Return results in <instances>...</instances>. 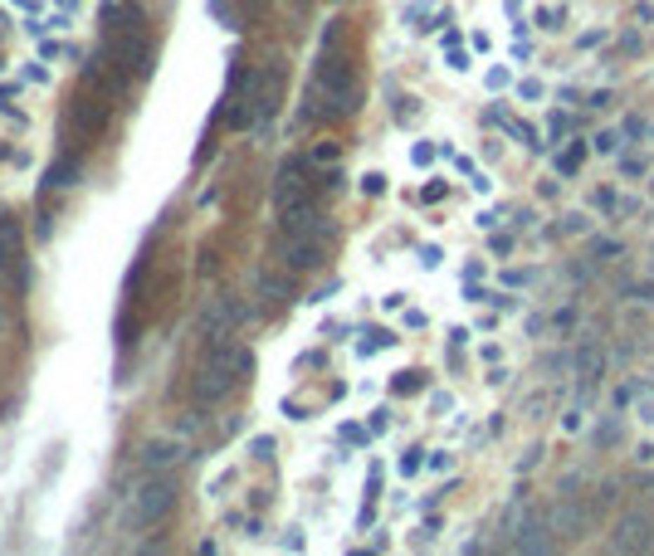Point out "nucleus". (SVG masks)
Here are the masks:
<instances>
[{"instance_id":"nucleus-5","label":"nucleus","mask_w":654,"mask_h":556,"mask_svg":"<svg viewBox=\"0 0 654 556\" xmlns=\"http://www.w3.org/2000/svg\"><path fill=\"white\" fill-rule=\"evenodd\" d=\"M318 181L308 176V166L298 161V156H288L283 166H279V176H274V205L279 210H288V205H308V201H318Z\"/></svg>"},{"instance_id":"nucleus-12","label":"nucleus","mask_w":654,"mask_h":556,"mask_svg":"<svg viewBox=\"0 0 654 556\" xmlns=\"http://www.w3.org/2000/svg\"><path fill=\"white\" fill-rule=\"evenodd\" d=\"M610 547H615V552H645V547H650V517H645V513H630V517L615 527Z\"/></svg>"},{"instance_id":"nucleus-32","label":"nucleus","mask_w":654,"mask_h":556,"mask_svg":"<svg viewBox=\"0 0 654 556\" xmlns=\"http://www.w3.org/2000/svg\"><path fill=\"white\" fill-rule=\"evenodd\" d=\"M420 463H425V459H420V449H411V454H406V459H401V473H415V468H420Z\"/></svg>"},{"instance_id":"nucleus-28","label":"nucleus","mask_w":654,"mask_h":556,"mask_svg":"<svg viewBox=\"0 0 654 556\" xmlns=\"http://www.w3.org/2000/svg\"><path fill=\"white\" fill-rule=\"evenodd\" d=\"M596 440H601V445H620V425H615V420H610V425H601V435H596Z\"/></svg>"},{"instance_id":"nucleus-25","label":"nucleus","mask_w":654,"mask_h":556,"mask_svg":"<svg viewBox=\"0 0 654 556\" xmlns=\"http://www.w3.org/2000/svg\"><path fill=\"white\" fill-rule=\"evenodd\" d=\"M591 201H596V210H615V205H620V201H615V191H606V186H601Z\"/></svg>"},{"instance_id":"nucleus-17","label":"nucleus","mask_w":654,"mask_h":556,"mask_svg":"<svg viewBox=\"0 0 654 556\" xmlns=\"http://www.w3.org/2000/svg\"><path fill=\"white\" fill-rule=\"evenodd\" d=\"M581 161H586V147H581V142H571V147H561V151H556V171H561V176H576V171H581Z\"/></svg>"},{"instance_id":"nucleus-18","label":"nucleus","mask_w":654,"mask_h":556,"mask_svg":"<svg viewBox=\"0 0 654 556\" xmlns=\"http://www.w3.org/2000/svg\"><path fill=\"white\" fill-rule=\"evenodd\" d=\"M74 176H79V156H64V161L49 171V186H54V191H69V186H74Z\"/></svg>"},{"instance_id":"nucleus-4","label":"nucleus","mask_w":654,"mask_h":556,"mask_svg":"<svg viewBox=\"0 0 654 556\" xmlns=\"http://www.w3.org/2000/svg\"><path fill=\"white\" fill-rule=\"evenodd\" d=\"M503 532H508V552H547L552 547V527L533 503H513V513L503 517Z\"/></svg>"},{"instance_id":"nucleus-2","label":"nucleus","mask_w":654,"mask_h":556,"mask_svg":"<svg viewBox=\"0 0 654 556\" xmlns=\"http://www.w3.org/2000/svg\"><path fill=\"white\" fill-rule=\"evenodd\" d=\"M313 98L323 117H352L361 103V79H356V64L347 54H327L318 64V79H313Z\"/></svg>"},{"instance_id":"nucleus-14","label":"nucleus","mask_w":654,"mask_h":556,"mask_svg":"<svg viewBox=\"0 0 654 556\" xmlns=\"http://www.w3.org/2000/svg\"><path fill=\"white\" fill-rule=\"evenodd\" d=\"M181 459H186V445H181V440H171V445H166V440H156V445H147V454H142V463H147L152 473H161V468H176Z\"/></svg>"},{"instance_id":"nucleus-13","label":"nucleus","mask_w":654,"mask_h":556,"mask_svg":"<svg viewBox=\"0 0 654 556\" xmlns=\"http://www.w3.org/2000/svg\"><path fill=\"white\" fill-rule=\"evenodd\" d=\"M279 98H283V64H264L259 69V122L279 112Z\"/></svg>"},{"instance_id":"nucleus-30","label":"nucleus","mask_w":654,"mask_h":556,"mask_svg":"<svg viewBox=\"0 0 654 556\" xmlns=\"http://www.w3.org/2000/svg\"><path fill=\"white\" fill-rule=\"evenodd\" d=\"M538 25H542V29H561V15H556V10H538Z\"/></svg>"},{"instance_id":"nucleus-10","label":"nucleus","mask_w":654,"mask_h":556,"mask_svg":"<svg viewBox=\"0 0 654 556\" xmlns=\"http://www.w3.org/2000/svg\"><path fill=\"white\" fill-rule=\"evenodd\" d=\"M15 264H20V220L0 215V293L15 288Z\"/></svg>"},{"instance_id":"nucleus-3","label":"nucleus","mask_w":654,"mask_h":556,"mask_svg":"<svg viewBox=\"0 0 654 556\" xmlns=\"http://www.w3.org/2000/svg\"><path fill=\"white\" fill-rule=\"evenodd\" d=\"M176 508V478L171 473H152L137 493H132V527L137 532H152L156 522H166Z\"/></svg>"},{"instance_id":"nucleus-34","label":"nucleus","mask_w":654,"mask_h":556,"mask_svg":"<svg viewBox=\"0 0 654 556\" xmlns=\"http://www.w3.org/2000/svg\"><path fill=\"white\" fill-rule=\"evenodd\" d=\"M620 171H625V176H640V171H645V161H640V156H625V161H620Z\"/></svg>"},{"instance_id":"nucleus-33","label":"nucleus","mask_w":654,"mask_h":556,"mask_svg":"<svg viewBox=\"0 0 654 556\" xmlns=\"http://www.w3.org/2000/svg\"><path fill=\"white\" fill-rule=\"evenodd\" d=\"M547 132H552V137H561V132H566V112H552V122H547Z\"/></svg>"},{"instance_id":"nucleus-35","label":"nucleus","mask_w":654,"mask_h":556,"mask_svg":"<svg viewBox=\"0 0 654 556\" xmlns=\"http://www.w3.org/2000/svg\"><path fill=\"white\" fill-rule=\"evenodd\" d=\"M488 88H508V69H493L488 74Z\"/></svg>"},{"instance_id":"nucleus-26","label":"nucleus","mask_w":654,"mask_h":556,"mask_svg":"<svg viewBox=\"0 0 654 556\" xmlns=\"http://www.w3.org/2000/svg\"><path fill=\"white\" fill-rule=\"evenodd\" d=\"M591 254H596V259H606V254L615 259V254H620V244H615V239H596V244H591Z\"/></svg>"},{"instance_id":"nucleus-6","label":"nucleus","mask_w":654,"mask_h":556,"mask_svg":"<svg viewBox=\"0 0 654 556\" xmlns=\"http://www.w3.org/2000/svg\"><path fill=\"white\" fill-rule=\"evenodd\" d=\"M327 244H332V239H318V234H283V239H279V264H283L288 273H308V269L323 264Z\"/></svg>"},{"instance_id":"nucleus-20","label":"nucleus","mask_w":654,"mask_h":556,"mask_svg":"<svg viewBox=\"0 0 654 556\" xmlns=\"http://www.w3.org/2000/svg\"><path fill=\"white\" fill-rule=\"evenodd\" d=\"M337 161H342V147L337 142H318L313 147V166H337Z\"/></svg>"},{"instance_id":"nucleus-31","label":"nucleus","mask_w":654,"mask_h":556,"mask_svg":"<svg viewBox=\"0 0 654 556\" xmlns=\"http://www.w3.org/2000/svg\"><path fill=\"white\" fill-rule=\"evenodd\" d=\"M249 449H254V459H269V454H274V440H269V435H259Z\"/></svg>"},{"instance_id":"nucleus-22","label":"nucleus","mask_w":654,"mask_h":556,"mask_svg":"<svg viewBox=\"0 0 654 556\" xmlns=\"http://www.w3.org/2000/svg\"><path fill=\"white\" fill-rule=\"evenodd\" d=\"M361 191H366V196H381V191H386V176H381V171L361 176Z\"/></svg>"},{"instance_id":"nucleus-24","label":"nucleus","mask_w":654,"mask_h":556,"mask_svg":"<svg viewBox=\"0 0 654 556\" xmlns=\"http://www.w3.org/2000/svg\"><path fill=\"white\" fill-rule=\"evenodd\" d=\"M518 93H523L528 103H538V98H542V83H538V79H523V83H518Z\"/></svg>"},{"instance_id":"nucleus-9","label":"nucleus","mask_w":654,"mask_h":556,"mask_svg":"<svg viewBox=\"0 0 654 556\" xmlns=\"http://www.w3.org/2000/svg\"><path fill=\"white\" fill-rule=\"evenodd\" d=\"M108 103L112 98H79V103H69V137H79V142H93L98 132H103V122H108Z\"/></svg>"},{"instance_id":"nucleus-19","label":"nucleus","mask_w":654,"mask_h":556,"mask_svg":"<svg viewBox=\"0 0 654 556\" xmlns=\"http://www.w3.org/2000/svg\"><path fill=\"white\" fill-rule=\"evenodd\" d=\"M591 147H596L601 156H615L625 142H620V132H615V127H606V132H596V142H591Z\"/></svg>"},{"instance_id":"nucleus-27","label":"nucleus","mask_w":654,"mask_h":556,"mask_svg":"<svg viewBox=\"0 0 654 556\" xmlns=\"http://www.w3.org/2000/svg\"><path fill=\"white\" fill-rule=\"evenodd\" d=\"M561 229H566V234H586V229H591V220H586V215H566V224H561Z\"/></svg>"},{"instance_id":"nucleus-23","label":"nucleus","mask_w":654,"mask_h":556,"mask_svg":"<svg viewBox=\"0 0 654 556\" xmlns=\"http://www.w3.org/2000/svg\"><path fill=\"white\" fill-rule=\"evenodd\" d=\"M396 391H401V395H406V391H420V371H401V376H396Z\"/></svg>"},{"instance_id":"nucleus-36","label":"nucleus","mask_w":654,"mask_h":556,"mask_svg":"<svg viewBox=\"0 0 654 556\" xmlns=\"http://www.w3.org/2000/svg\"><path fill=\"white\" fill-rule=\"evenodd\" d=\"M640 420H650V425H654V400H640Z\"/></svg>"},{"instance_id":"nucleus-29","label":"nucleus","mask_w":654,"mask_h":556,"mask_svg":"<svg viewBox=\"0 0 654 556\" xmlns=\"http://www.w3.org/2000/svg\"><path fill=\"white\" fill-rule=\"evenodd\" d=\"M15 332V313L5 308V298H0V337H10Z\"/></svg>"},{"instance_id":"nucleus-7","label":"nucleus","mask_w":654,"mask_h":556,"mask_svg":"<svg viewBox=\"0 0 654 556\" xmlns=\"http://www.w3.org/2000/svg\"><path fill=\"white\" fill-rule=\"evenodd\" d=\"M239 323H244V308L234 298H211L201 308V332H206V341H229Z\"/></svg>"},{"instance_id":"nucleus-11","label":"nucleus","mask_w":654,"mask_h":556,"mask_svg":"<svg viewBox=\"0 0 654 556\" xmlns=\"http://www.w3.org/2000/svg\"><path fill=\"white\" fill-rule=\"evenodd\" d=\"M601 371H606V356H601V346H576V356H571V376H576V391H581V400L596 391V381H601Z\"/></svg>"},{"instance_id":"nucleus-15","label":"nucleus","mask_w":654,"mask_h":556,"mask_svg":"<svg viewBox=\"0 0 654 556\" xmlns=\"http://www.w3.org/2000/svg\"><path fill=\"white\" fill-rule=\"evenodd\" d=\"M254 283H259V298H264V303H288V298H293L288 269H283V273H274V269H259V278H254Z\"/></svg>"},{"instance_id":"nucleus-1","label":"nucleus","mask_w":654,"mask_h":556,"mask_svg":"<svg viewBox=\"0 0 654 556\" xmlns=\"http://www.w3.org/2000/svg\"><path fill=\"white\" fill-rule=\"evenodd\" d=\"M254 356L249 346H234V341H206V356L196 361V376H191V395L196 405H215L225 400L244 376H249Z\"/></svg>"},{"instance_id":"nucleus-8","label":"nucleus","mask_w":654,"mask_h":556,"mask_svg":"<svg viewBox=\"0 0 654 556\" xmlns=\"http://www.w3.org/2000/svg\"><path fill=\"white\" fill-rule=\"evenodd\" d=\"M279 224H283V234H318V239H332V220L323 215V205H318V201L279 210Z\"/></svg>"},{"instance_id":"nucleus-21","label":"nucleus","mask_w":654,"mask_h":556,"mask_svg":"<svg viewBox=\"0 0 654 556\" xmlns=\"http://www.w3.org/2000/svg\"><path fill=\"white\" fill-rule=\"evenodd\" d=\"M561 430H566V435H581V430H586V410H581V405L566 410V415H561Z\"/></svg>"},{"instance_id":"nucleus-16","label":"nucleus","mask_w":654,"mask_h":556,"mask_svg":"<svg viewBox=\"0 0 654 556\" xmlns=\"http://www.w3.org/2000/svg\"><path fill=\"white\" fill-rule=\"evenodd\" d=\"M488 122H498V127H503V132H508L513 142H523V147H533V151H542V147H547V142H538V132H533L528 122H518L513 112H503V108H493V112H488Z\"/></svg>"}]
</instances>
